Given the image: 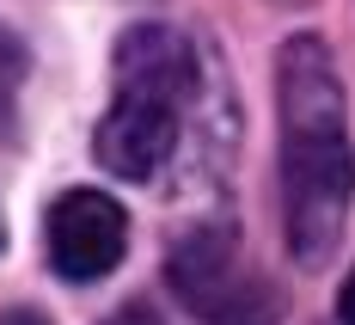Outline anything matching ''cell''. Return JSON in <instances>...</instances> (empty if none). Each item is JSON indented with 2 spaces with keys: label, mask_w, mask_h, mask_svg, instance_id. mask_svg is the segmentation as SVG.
<instances>
[{
  "label": "cell",
  "mask_w": 355,
  "mask_h": 325,
  "mask_svg": "<svg viewBox=\"0 0 355 325\" xmlns=\"http://www.w3.org/2000/svg\"><path fill=\"white\" fill-rule=\"evenodd\" d=\"M276 110H282V240L300 270H324L337 258L355 203V142L324 37L300 31L276 49Z\"/></svg>",
  "instance_id": "cell-1"
},
{
  "label": "cell",
  "mask_w": 355,
  "mask_h": 325,
  "mask_svg": "<svg viewBox=\"0 0 355 325\" xmlns=\"http://www.w3.org/2000/svg\"><path fill=\"white\" fill-rule=\"evenodd\" d=\"M116 99L92 129V160L129 184H147L178 153V117L196 92V49L172 25H129L116 37Z\"/></svg>",
  "instance_id": "cell-2"
},
{
  "label": "cell",
  "mask_w": 355,
  "mask_h": 325,
  "mask_svg": "<svg viewBox=\"0 0 355 325\" xmlns=\"http://www.w3.org/2000/svg\"><path fill=\"white\" fill-rule=\"evenodd\" d=\"M172 289L202 325H276V294L239 270L227 227H202L172 252Z\"/></svg>",
  "instance_id": "cell-3"
},
{
  "label": "cell",
  "mask_w": 355,
  "mask_h": 325,
  "mask_svg": "<svg viewBox=\"0 0 355 325\" xmlns=\"http://www.w3.org/2000/svg\"><path fill=\"white\" fill-rule=\"evenodd\" d=\"M43 252H49V270L62 283H105L110 270L129 252V215L123 203L80 184V190H62L43 215Z\"/></svg>",
  "instance_id": "cell-4"
},
{
  "label": "cell",
  "mask_w": 355,
  "mask_h": 325,
  "mask_svg": "<svg viewBox=\"0 0 355 325\" xmlns=\"http://www.w3.org/2000/svg\"><path fill=\"white\" fill-rule=\"evenodd\" d=\"M19 80H25V49H19V37L0 25V117L12 110V92H19Z\"/></svg>",
  "instance_id": "cell-5"
},
{
  "label": "cell",
  "mask_w": 355,
  "mask_h": 325,
  "mask_svg": "<svg viewBox=\"0 0 355 325\" xmlns=\"http://www.w3.org/2000/svg\"><path fill=\"white\" fill-rule=\"evenodd\" d=\"M105 325H166V319H159V313H147L141 301H129V307H116Z\"/></svg>",
  "instance_id": "cell-6"
},
{
  "label": "cell",
  "mask_w": 355,
  "mask_h": 325,
  "mask_svg": "<svg viewBox=\"0 0 355 325\" xmlns=\"http://www.w3.org/2000/svg\"><path fill=\"white\" fill-rule=\"evenodd\" d=\"M337 319H343V325H355V270H349V283L337 289Z\"/></svg>",
  "instance_id": "cell-7"
},
{
  "label": "cell",
  "mask_w": 355,
  "mask_h": 325,
  "mask_svg": "<svg viewBox=\"0 0 355 325\" xmlns=\"http://www.w3.org/2000/svg\"><path fill=\"white\" fill-rule=\"evenodd\" d=\"M0 325H49V319H43V313H31V307H6V313H0Z\"/></svg>",
  "instance_id": "cell-8"
},
{
  "label": "cell",
  "mask_w": 355,
  "mask_h": 325,
  "mask_svg": "<svg viewBox=\"0 0 355 325\" xmlns=\"http://www.w3.org/2000/svg\"><path fill=\"white\" fill-rule=\"evenodd\" d=\"M276 6H306V0H276Z\"/></svg>",
  "instance_id": "cell-9"
}]
</instances>
